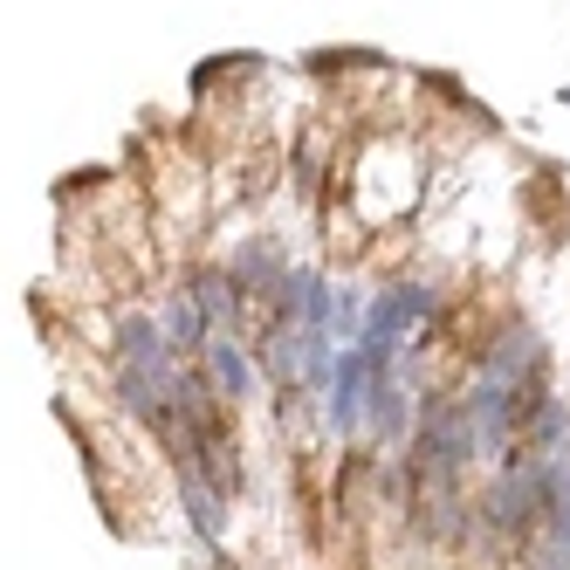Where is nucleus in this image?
Here are the masks:
<instances>
[{
	"mask_svg": "<svg viewBox=\"0 0 570 570\" xmlns=\"http://www.w3.org/2000/svg\"><path fill=\"white\" fill-rule=\"evenodd\" d=\"M543 372H550V344L529 331V323H502L488 344H474V364H468L474 385H495V392H509L522 405H543L550 399Z\"/></svg>",
	"mask_w": 570,
	"mask_h": 570,
	"instance_id": "nucleus-2",
	"label": "nucleus"
},
{
	"mask_svg": "<svg viewBox=\"0 0 570 570\" xmlns=\"http://www.w3.org/2000/svg\"><path fill=\"white\" fill-rule=\"evenodd\" d=\"M151 316H158V331H166V344H173L179 364H199V357H207L214 331H207V316H199V303H193L186 289H166V296L151 303Z\"/></svg>",
	"mask_w": 570,
	"mask_h": 570,
	"instance_id": "nucleus-6",
	"label": "nucleus"
},
{
	"mask_svg": "<svg viewBox=\"0 0 570 570\" xmlns=\"http://www.w3.org/2000/svg\"><path fill=\"white\" fill-rule=\"evenodd\" d=\"M199 372H207V385L220 392L227 413H240V405H255V385H262V357L248 337H214L207 357H199Z\"/></svg>",
	"mask_w": 570,
	"mask_h": 570,
	"instance_id": "nucleus-4",
	"label": "nucleus"
},
{
	"mask_svg": "<svg viewBox=\"0 0 570 570\" xmlns=\"http://www.w3.org/2000/svg\"><path fill=\"white\" fill-rule=\"evenodd\" d=\"M557 474L550 461L537 454H509L502 468H488L481 495H474V515H481V537L488 543H537L543 522L557 509Z\"/></svg>",
	"mask_w": 570,
	"mask_h": 570,
	"instance_id": "nucleus-1",
	"label": "nucleus"
},
{
	"mask_svg": "<svg viewBox=\"0 0 570 570\" xmlns=\"http://www.w3.org/2000/svg\"><path fill=\"white\" fill-rule=\"evenodd\" d=\"M289 268H296V262H282V248H275V240H262V234L240 240L234 262H227V275L248 289V303H268V309H275V296H282V282H289Z\"/></svg>",
	"mask_w": 570,
	"mask_h": 570,
	"instance_id": "nucleus-5",
	"label": "nucleus"
},
{
	"mask_svg": "<svg viewBox=\"0 0 570 570\" xmlns=\"http://www.w3.org/2000/svg\"><path fill=\"white\" fill-rule=\"evenodd\" d=\"M179 289L199 303V316H207V331L214 337H240L248 331V289L227 275V262H207V268H186L179 275Z\"/></svg>",
	"mask_w": 570,
	"mask_h": 570,
	"instance_id": "nucleus-3",
	"label": "nucleus"
},
{
	"mask_svg": "<svg viewBox=\"0 0 570 570\" xmlns=\"http://www.w3.org/2000/svg\"><path fill=\"white\" fill-rule=\"evenodd\" d=\"M173 481H179V509H186V522H193V537L199 543H227V495H214L207 481H199L193 468H173Z\"/></svg>",
	"mask_w": 570,
	"mask_h": 570,
	"instance_id": "nucleus-7",
	"label": "nucleus"
}]
</instances>
